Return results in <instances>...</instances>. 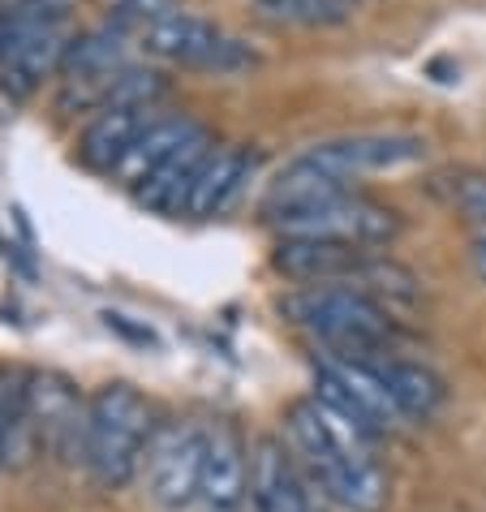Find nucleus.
<instances>
[{
	"instance_id": "nucleus-1",
	"label": "nucleus",
	"mask_w": 486,
	"mask_h": 512,
	"mask_svg": "<svg viewBox=\"0 0 486 512\" xmlns=\"http://www.w3.org/2000/svg\"><path fill=\"white\" fill-rule=\"evenodd\" d=\"M284 431L310 482L340 512H383L388 508V474L375 461V435L327 409L319 396H302L284 409Z\"/></svg>"
},
{
	"instance_id": "nucleus-2",
	"label": "nucleus",
	"mask_w": 486,
	"mask_h": 512,
	"mask_svg": "<svg viewBox=\"0 0 486 512\" xmlns=\"http://www.w3.org/2000/svg\"><path fill=\"white\" fill-rule=\"evenodd\" d=\"M280 310L297 332H306L332 358L370 362L383 353H396L400 332L392 306L370 297L366 289H353V284H306V289L284 297Z\"/></svg>"
},
{
	"instance_id": "nucleus-3",
	"label": "nucleus",
	"mask_w": 486,
	"mask_h": 512,
	"mask_svg": "<svg viewBox=\"0 0 486 512\" xmlns=\"http://www.w3.org/2000/svg\"><path fill=\"white\" fill-rule=\"evenodd\" d=\"M155 414L134 383H104L87 396L82 465L108 491H121L142 474V457L155 435Z\"/></svg>"
},
{
	"instance_id": "nucleus-4",
	"label": "nucleus",
	"mask_w": 486,
	"mask_h": 512,
	"mask_svg": "<svg viewBox=\"0 0 486 512\" xmlns=\"http://www.w3.org/2000/svg\"><path fill=\"white\" fill-rule=\"evenodd\" d=\"M134 44L155 61L198 69V74H241V69L254 65V48L246 39L228 35L220 22L185 5H168L164 13H155Z\"/></svg>"
},
{
	"instance_id": "nucleus-5",
	"label": "nucleus",
	"mask_w": 486,
	"mask_h": 512,
	"mask_svg": "<svg viewBox=\"0 0 486 512\" xmlns=\"http://www.w3.org/2000/svg\"><path fill=\"white\" fill-rule=\"evenodd\" d=\"M22 414L31 452L56 461H82L87 439V401L78 396L74 379L56 371H26L22 375Z\"/></svg>"
},
{
	"instance_id": "nucleus-6",
	"label": "nucleus",
	"mask_w": 486,
	"mask_h": 512,
	"mask_svg": "<svg viewBox=\"0 0 486 512\" xmlns=\"http://www.w3.org/2000/svg\"><path fill=\"white\" fill-rule=\"evenodd\" d=\"M207 457V426L190 418H168L155 426L151 448L142 457V482L147 495L168 512H185L198 504V478Z\"/></svg>"
},
{
	"instance_id": "nucleus-7",
	"label": "nucleus",
	"mask_w": 486,
	"mask_h": 512,
	"mask_svg": "<svg viewBox=\"0 0 486 512\" xmlns=\"http://www.w3.org/2000/svg\"><path fill=\"white\" fill-rule=\"evenodd\" d=\"M271 229H280V237H327V241H349V246H362V250H379L388 241H396L405 224H400V211L349 190L310 211L284 216Z\"/></svg>"
},
{
	"instance_id": "nucleus-8",
	"label": "nucleus",
	"mask_w": 486,
	"mask_h": 512,
	"mask_svg": "<svg viewBox=\"0 0 486 512\" xmlns=\"http://www.w3.org/2000/svg\"><path fill=\"white\" fill-rule=\"evenodd\" d=\"M426 138L422 134H405V130H392V134H345V138H327V142H314L306 151L314 164H323L327 173H336L340 181H353L366 177V173H396V168H409V164H422L426 160Z\"/></svg>"
},
{
	"instance_id": "nucleus-9",
	"label": "nucleus",
	"mask_w": 486,
	"mask_h": 512,
	"mask_svg": "<svg viewBox=\"0 0 486 512\" xmlns=\"http://www.w3.org/2000/svg\"><path fill=\"white\" fill-rule=\"evenodd\" d=\"M250 504V444L228 418L207 422V457L198 478V512H241Z\"/></svg>"
},
{
	"instance_id": "nucleus-10",
	"label": "nucleus",
	"mask_w": 486,
	"mask_h": 512,
	"mask_svg": "<svg viewBox=\"0 0 486 512\" xmlns=\"http://www.w3.org/2000/svg\"><path fill=\"white\" fill-rule=\"evenodd\" d=\"M250 512H314L306 465L276 435H259L250 448Z\"/></svg>"
},
{
	"instance_id": "nucleus-11",
	"label": "nucleus",
	"mask_w": 486,
	"mask_h": 512,
	"mask_svg": "<svg viewBox=\"0 0 486 512\" xmlns=\"http://www.w3.org/2000/svg\"><path fill=\"white\" fill-rule=\"evenodd\" d=\"M375 250L349 246V241H327V237H280L271 250V267L284 280L306 284H353L362 276Z\"/></svg>"
},
{
	"instance_id": "nucleus-12",
	"label": "nucleus",
	"mask_w": 486,
	"mask_h": 512,
	"mask_svg": "<svg viewBox=\"0 0 486 512\" xmlns=\"http://www.w3.org/2000/svg\"><path fill=\"white\" fill-rule=\"evenodd\" d=\"M254 164H259V155L246 147H211L190 186V198H185V216L216 220L224 211H233L237 198L246 194V181L254 177Z\"/></svg>"
},
{
	"instance_id": "nucleus-13",
	"label": "nucleus",
	"mask_w": 486,
	"mask_h": 512,
	"mask_svg": "<svg viewBox=\"0 0 486 512\" xmlns=\"http://www.w3.org/2000/svg\"><path fill=\"white\" fill-rule=\"evenodd\" d=\"M160 108H112V112H95V121L82 130L78 155L87 168L99 173H117L125 164V155L134 151V142L160 121Z\"/></svg>"
},
{
	"instance_id": "nucleus-14",
	"label": "nucleus",
	"mask_w": 486,
	"mask_h": 512,
	"mask_svg": "<svg viewBox=\"0 0 486 512\" xmlns=\"http://www.w3.org/2000/svg\"><path fill=\"white\" fill-rule=\"evenodd\" d=\"M198 138H207L203 121L185 117V112H164V117L155 121L151 130L134 142V151L125 155V164H121L112 177H117L121 186L138 190L151 173H160V168H164L168 160H173V155H181V151L190 147V142H198Z\"/></svg>"
},
{
	"instance_id": "nucleus-15",
	"label": "nucleus",
	"mask_w": 486,
	"mask_h": 512,
	"mask_svg": "<svg viewBox=\"0 0 486 512\" xmlns=\"http://www.w3.org/2000/svg\"><path fill=\"white\" fill-rule=\"evenodd\" d=\"M383 383H388L396 409L405 414V422H426L435 418L443 401H448V383H443L426 362H413V358H396V353H383L375 358Z\"/></svg>"
},
{
	"instance_id": "nucleus-16",
	"label": "nucleus",
	"mask_w": 486,
	"mask_h": 512,
	"mask_svg": "<svg viewBox=\"0 0 486 512\" xmlns=\"http://www.w3.org/2000/svg\"><path fill=\"white\" fill-rule=\"evenodd\" d=\"M130 44L134 39L121 31V26H91V31L74 35L65 61H61V78L65 82H91V78H104V74H117V69L130 65Z\"/></svg>"
},
{
	"instance_id": "nucleus-17",
	"label": "nucleus",
	"mask_w": 486,
	"mask_h": 512,
	"mask_svg": "<svg viewBox=\"0 0 486 512\" xmlns=\"http://www.w3.org/2000/svg\"><path fill=\"white\" fill-rule=\"evenodd\" d=\"M207 155H211V134L190 142V147L181 155H173L160 173H151L134 190V198L147 211H160V216H185V198H190V186H194V177H198V168H203Z\"/></svg>"
},
{
	"instance_id": "nucleus-18",
	"label": "nucleus",
	"mask_w": 486,
	"mask_h": 512,
	"mask_svg": "<svg viewBox=\"0 0 486 512\" xmlns=\"http://www.w3.org/2000/svg\"><path fill=\"white\" fill-rule=\"evenodd\" d=\"M69 26H74V0H0V69L26 39Z\"/></svg>"
},
{
	"instance_id": "nucleus-19",
	"label": "nucleus",
	"mask_w": 486,
	"mask_h": 512,
	"mask_svg": "<svg viewBox=\"0 0 486 512\" xmlns=\"http://www.w3.org/2000/svg\"><path fill=\"white\" fill-rule=\"evenodd\" d=\"M426 190H431L443 207H452L456 216H465L469 224L486 229V168H474V164L443 168V173H431Z\"/></svg>"
},
{
	"instance_id": "nucleus-20",
	"label": "nucleus",
	"mask_w": 486,
	"mask_h": 512,
	"mask_svg": "<svg viewBox=\"0 0 486 512\" xmlns=\"http://www.w3.org/2000/svg\"><path fill=\"white\" fill-rule=\"evenodd\" d=\"M250 5L271 26H336L353 9L345 0H250Z\"/></svg>"
},
{
	"instance_id": "nucleus-21",
	"label": "nucleus",
	"mask_w": 486,
	"mask_h": 512,
	"mask_svg": "<svg viewBox=\"0 0 486 512\" xmlns=\"http://www.w3.org/2000/svg\"><path fill=\"white\" fill-rule=\"evenodd\" d=\"M469 263H474V276L486 284V229L469 237Z\"/></svg>"
},
{
	"instance_id": "nucleus-22",
	"label": "nucleus",
	"mask_w": 486,
	"mask_h": 512,
	"mask_svg": "<svg viewBox=\"0 0 486 512\" xmlns=\"http://www.w3.org/2000/svg\"><path fill=\"white\" fill-rule=\"evenodd\" d=\"M345 5H353V0H345Z\"/></svg>"
}]
</instances>
